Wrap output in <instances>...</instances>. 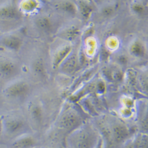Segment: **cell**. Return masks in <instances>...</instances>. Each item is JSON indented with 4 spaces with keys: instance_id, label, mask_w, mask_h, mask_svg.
<instances>
[{
    "instance_id": "5bb4252c",
    "label": "cell",
    "mask_w": 148,
    "mask_h": 148,
    "mask_svg": "<svg viewBox=\"0 0 148 148\" xmlns=\"http://www.w3.org/2000/svg\"><path fill=\"white\" fill-rule=\"evenodd\" d=\"M134 148H148L147 134L141 133L136 139L133 144Z\"/></svg>"
},
{
    "instance_id": "52a82bcc",
    "label": "cell",
    "mask_w": 148,
    "mask_h": 148,
    "mask_svg": "<svg viewBox=\"0 0 148 148\" xmlns=\"http://www.w3.org/2000/svg\"><path fill=\"white\" fill-rule=\"evenodd\" d=\"M113 134L116 142L121 143L129 138L130 132L128 128L124 125L117 124L113 128Z\"/></svg>"
},
{
    "instance_id": "9a60e30c",
    "label": "cell",
    "mask_w": 148,
    "mask_h": 148,
    "mask_svg": "<svg viewBox=\"0 0 148 148\" xmlns=\"http://www.w3.org/2000/svg\"><path fill=\"white\" fill-rule=\"evenodd\" d=\"M31 116L32 118L37 122H40L42 119V110L41 108L38 106L35 105L33 106L30 110Z\"/></svg>"
},
{
    "instance_id": "ba28073f",
    "label": "cell",
    "mask_w": 148,
    "mask_h": 148,
    "mask_svg": "<svg viewBox=\"0 0 148 148\" xmlns=\"http://www.w3.org/2000/svg\"><path fill=\"white\" fill-rule=\"evenodd\" d=\"M36 145V140L30 136L21 137L12 143L11 148H33Z\"/></svg>"
},
{
    "instance_id": "4fadbf2b",
    "label": "cell",
    "mask_w": 148,
    "mask_h": 148,
    "mask_svg": "<svg viewBox=\"0 0 148 148\" xmlns=\"http://www.w3.org/2000/svg\"><path fill=\"white\" fill-rule=\"evenodd\" d=\"M33 71L36 75L39 77H45L46 75V69L45 65L41 60H36L32 66Z\"/></svg>"
},
{
    "instance_id": "7c38bea8",
    "label": "cell",
    "mask_w": 148,
    "mask_h": 148,
    "mask_svg": "<svg viewBox=\"0 0 148 148\" xmlns=\"http://www.w3.org/2000/svg\"><path fill=\"white\" fill-rule=\"evenodd\" d=\"M59 10L68 14H75L77 12V8L72 2L64 1L59 3Z\"/></svg>"
},
{
    "instance_id": "603a6c76",
    "label": "cell",
    "mask_w": 148,
    "mask_h": 148,
    "mask_svg": "<svg viewBox=\"0 0 148 148\" xmlns=\"http://www.w3.org/2000/svg\"><path fill=\"white\" fill-rule=\"evenodd\" d=\"M1 38V32H0V38Z\"/></svg>"
},
{
    "instance_id": "8fae6325",
    "label": "cell",
    "mask_w": 148,
    "mask_h": 148,
    "mask_svg": "<svg viewBox=\"0 0 148 148\" xmlns=\"http://www.w3.org/2000/svg\"><path fill=\"white\" fill-rule=\"evenodd\" d=\"M23 126V122L19 120H10L7 121L5 123V128L10 133H15L20 131Z\"/></svg>"
},
{
    "instance_id": "ffe728a7",
    "label": "cell",
    "mask_w": 148,
    "mask_h": 148,
    "mask_svg": "<svg viewBox=\"0 0 148 148\" xmlns=\"http://www.w3.org/2000/svg\"><path fill=\"white\" fill-rule=\"evenodd\" d=\"M123 148H134V147H133V145L130 143L126 145Z\"/></svg>"
},
{
    "instance_id": "7402d4cb",
    "label": "cell",
    "mask_w": 148,
    "mask_h": 148,
    "mask_svg": "<svg viewBox=\"0 0 148 148\" xmlns=\"http://www.w3.org/2000/svg\"><path fill=\"white\" fill-rule=\"evenodd\" d=\"M2 127H3V121H2V119L0 117V131L2 129Z\"/></svg>"
},
{
    "instance_id": "5b68a950",
    "label": "cell",
    "mask_w": 148,
    "mask_h": 148,
    "mask_svg": "<svg viewBox=\"0 0 148 148\" xmlns=\"http://www.w3.org/2000/svg\"><path fill=\"white\" fill-rule=\"evenodd\" d=\"M0 43L5 49L11 51H18L23 45V40L15 34H8L0 38Z\"/></svg>"
},
{
    "instance_id": "ac0fdd59",
    "label": "cell",
    "mask_w": 148,
    "mask_h": 148,
    "mask_svg": "<svg viewBox=\"0 0 148 148\" xmlns=\"http://www.w3.org/2000/svg\"><path fill=\"white\" fill-rule=\"evenodd\" d=\"M132 52L136 56H141L143 55L144 51L142 45L139 43H136L132 48Z\"/></svg>"
},
{
    "instance_id": "2e32d148",
    "label": "cell",
    "mask_w": 148,
    "mask_h": 148,
    "mask_svg": "<svg viewBox=\"0 0 148 148\" xmlns=\"http://www.w3.org/2000/svg\"><path fill=\"white\" fill-rule=\"evenodd\" d=\"M37 6H38V3L34 0H27L23 4V10L27 12H30L34 10Z\"/></svg>"
},
{
    "instance_id": "3957f363",
    "label": "cell",
    "mask_w": 148,
    "mask_h": 148,
    "mask_svg": "<svg viewBox=\"0 0 148 148\" xmlns=\"http://www.w3.org/2000/svg\"><path fill=\"white\" fill-rule=\"evenodd\" d=\"M30 91V85L25 81H20L12 83L4 90L5 94L10 98H18L26 96Z\"/></svg>"
},
{
    "instance_id": "9c48e42d",
    "label": "cell",
    "mask_w": 148,
    "mask_h": 148,
    "mask_svg": "<svg viewBox=\"0 0 148 148\" xmlns=\"http://www.w3.org/2000/svg\"><path fill=\"white\" fill-rule=\"evenodd\" d=\"M36 27L40 30L47 33L52 29V23L50 18L46 16H40L35 20Z\"/></svg>"
},
{
    "instance_id": "d6986e66",
    "label": "cell",
    "mask_w": 148,
    "mask_h": 148,
    "mask_svg": "<svg viewBox=\"0 0 148 148\" xmlns=\"http://www.w3.org/2000/svg\"><path fill=\"white\" fill-rule=\"evenodd\" d=\"M80 10L81 11L82 14H85L86 16L90 14L91 11V7L90 6L84 2H81L80 3Z\"/></svg>"
},
{
    "instance_id": "7a4b0ae2",
    "label": "cell",
    "mask_w": 148,
    "mask_h": 148,
    "mask_svg": "<svg viewBox=\"0 0 148 148\" xmlns=\"http://www.w3.org/2000/svg\"><path fill=\"white\" fill-rule=\"evenodd\" d=\"M82 125V119L77 111L69 109L61 116L59 120V127L71 132L75 130Z\"/></svg>"
},
{
    "instance_id": "277c9868",
    "label": "cell",
    "mask_w": 148,
    "mask_h": 148,
    "mask_svg": "<svg viewBox=\"0 0 148 148\" xmlns=\"http://www.w3.org/2000/svg\"><path fill=\"white\" fill-rule=\"evenodd\" d=\"M19 9L13 4H6L0 7V20L13 21L21 18Z\"/></svg>"
},
{
    "instance_id": "6da1fadb",
    "label": "cell",
    "mask_w": 148,
    "mask_h": 148,
    "mask_svg": "<svg viewBox=\"0 0 148 148\" xmlns=\"http://www.w3.org/2000/svg\"><path fill=\"white\" fill-rule=\"evenodd\" d=\"M100 139L90 125H81L71 132L66 138V148H95Z\"/></svg>"
},
{
    "instance_id": "8992f818",
    "label": "cell",
    "mask_w": 148,
    "mask_h": 148,
    "mask_svg": "<svg viewBox=\"0 0 148 148\" xmlns=\"http://www.w3.org/2000/svg\"><path fill=\"white\" fill-rule=\"evenodd\" d=\"M18 67L13 62L9 60H0V76L4 78H10L15 76Z\"/></svg>"
},
{
    "instance_id": "44dd1931",
    "label": "cell",
    "mask_w": 148,
    "mask_h": 148,
    "mask_svg": "<svg viewBox=\"0 0 148 148\" xmlns=\"http://www.w3.org/2000/svg\"><path fill=\"white\" fill-rule=\"evenodd\" d=\"M95 148H102V144H101V139H100V140H99V142H98V145H97Z\"/></svg>"
},
{
    "instance_id": "e0dca14e",
    "label": "cell",
    "mask_w": 148,
    "mask_h": 148,
    "mask_svg": "<svg viewBox=\"0 0 148 148\" xmlns=\"http://www.w3.org/2000/svg\"><path fill=\"white\" fill-rule=\"evenodd\" d=\"M132 10L135 13H136L139 15H143L145 13L146 11V9L145 8V6L142 5L140 4H134L132 7Z\"/></svg>"
},
{
    "instance_id": "30bf717a",
    "label": "cell",
    "mask_w": 148,
    "mask_h": 148,
    "mask_svg": "<svg viewBox=\"0 0 148 148\" xmlns=\"http://www.w3.org/2000/svg\"><path fill=\"white\" fill-rule=\"evenodd\" d=\"M77 66V60L76 57L72 55L68 58V59L63 63L62 65L61 70L64 73L68 74H71L75 71Z\"/></svg>"
}]
</instances>
